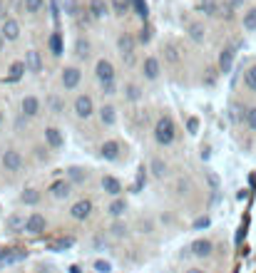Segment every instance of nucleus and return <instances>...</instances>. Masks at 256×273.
<instances>
[{
    "instance_id": "obj_39",
    "label": "nucleus",
    "mask_w": 256,
    "mask_h": 273,
    "mask_svg": "<svg viewBox=\"0 0 256 273\" xmlns=\"http://www.w3.org/2000/svg\"><path fill=\"white\" fill-rule=\"evenodd\" d=\"M149 40H152V30H149V28H147V25H144V28H142V30H139V35H137V42H139V45H147V42H149Z\"/></svg>"
},
{
    "instance_id": "obj_42",
    "label": "nucleus",
    "mask_w": 256,
    "mask_h": 273,
    "mask_svg": "<svg viewBox=\"0 0 256 273\" xmlns=\"http://www.w3.org/2000/svg\"><path fill=\"white\" fill-rule=\"evenodd\" d=\"M219 18H224V20H234V8L232 5H221V13H219Z\"/></svg>"
},
{
    "instance_id": "obj_46",
    "label": "nucleus",
    "mask_w": 256,
    "mask_h": 273,
    "mask_svg": "<svg viewBox=\"0 0 256 273\" xmlns=\"http://www.w3.org/2000/svg\"><path fill=\"white\" fill-rule=\"evenodd\" d=\"M8 20V5H5V0H0V22H5Z\"/></svg>"
},
{
    "instance_id": "obj_19",
    "label": "nucleus",
    "mask_w": 256,
    "mask_h": 273,
    "mask_svg": "<svg viewBox=\"0 0 256 273\" xmlns=\"http://www.w3.org/2000/svg\"><path fill=\"white\" fill-rule=\"evenodd\" d=\"M162 55H164V62H169V65H179L182 58H184L177 42H164L162 45Z\"/></svg>"
},
{
    "instance_id": "obj_13",
    "label": "nucleus",
    "mask_w": 256,
    "mask_h": 273,
    "mask_svg": "<svg viewBox=\"0 0 256 273\" xmlns=\"http://www.w3.org/2000/svg\"><path fill=\"white\" fill-rule=\"evenodd\" d=\"M0 35L5 38V42H18L20 35H22V28H20V22L15 18H8L0 28Z\"/></svg>"
},
{
    "instance_id": "obj_22",
    "label": "nucleus",
    "mask_w": 256,
    "mask_h": 273,
    "mask_svg": "<svg viewBox=\"0 0 256 273\" xmlns=\"http://www.w3.org/2000/svg\"><path fill=\"white\" fill-rule=\"evenodd\" d=\"M187 35H189V40H194L197 45H201V42L207 40V28H204V22H199V20L187 22Z\"/></svg>"
},
{
    "instance_id": "obj_33",
    "label": "nucleus",
    "mask_w": 256,
    "mask_h": 273,
    "mask_svg": "<svg viewBox=\"0 0 256 273\" xmlns=\"http://www.w3.org/2000/svg\"><path fill=\"white\" fill-rule=\"evenodd\" d=\"M127 234H130V226H127L122 219H117V221L110 226V236H112V238H127Z\"/></svg>"
},
{
    "instance_id": "obj_28",
    "label": "nucleus",
    "mask_w": 256,
    "mask_h": 273,
    "mask_svg": "<svg viewBox=\"0 0 256 273\" xmlns=\"http://www.w3.org/2000/svg\"><path fill=\"white\" fill-rule=\"evenodd\" d=\"M122 95H124L127 102H139V99H142V87H139L137 82H124Z\"/></svg>"
},
{
    "instance_id": "obj_49",
    "label": "nucleus",
    "mask_w": 256,
    "mask_h": 273,
    "mask_svg": "<svg viewBox=\"0 0 256 273\" xmlns=\"http://www.w3.org/2000/svg\"><path fill=\"white\" fill-rule=\"evenodd\" d=\"M184 273H207V271H204V268H199V266H194V268H187Z\"/></svg>"
},
{
    "instance_id": "obj_1",
    "label": "nucleus",
    "mask_w": 256,
    "mask_h": 273,
    "mask_svg": "<svg viewBox=\"0 0 256 273\" xmlns=\"http://www.w3.org/2000/svg\"><path fill=\"white\" fill-rule=\"evenodd\" d=\"M174 139H177V124H174V119L169 117V115L159 117L157 124H155V142H157L159 147H172Z\"/></svg>"
},
{
    "instance_id": "obj_15",
    "label": "nucleus",
    "mask_w": 256,
    "mask_h": 273,
    "mask_svg": "<svg viewBox=\"0 0 256 273\" xmlns=\"http://www.w3.org/2000/svg\"><path fill=\"white\" fill-rule=\"evenodd\" d=\"M45 144L53 149V152H58L65 147V134H62V129L60 127H45Z\"/></svg>"
},
{
    "instance_id": "obj_20",
    "label": "nucleus",
    "mask_w": 256,
    "mask_h": 273,
    "mask_svg": "<svg viewBox=\"0 0 256 273\" xmlns=\"http://www.w3.org/2000/svg\"><path fill=\"white\" fill-rule=\"evenodd\" d=\"M127 209H130V204H127V199H122V196H117V199H112V201L107 204V214L112 216L115 221H117V219H124V214H127Z\"/></svg>"
},
{
    "instance_id": "obj_4",
    "label": "nucleus",
    "mask_w": 256,
    "mask_h": 273,
    "mask_svg": "<svg viewBox=\"0 0 256 273\" xmlns=\"http://www.w3.org/2000/svg\"><path fill=\"white\" fill-rule=\"evenodd\" d=\"M0 167H3V172H8V174H20L22 167H25V159H22V154H20L15 147H5V149L0 152Z\"/></svg>"
},
{
    "instance_id": "obj_17",
    "label": "nucleus",
    "mask_w": 256,
    "mask_h": 273,
    "mask_svg": "<svg viewBox=\"0 0 256 273\" xmlns=\"http://www.w3.org/2000/svg\"><path fill=\"white\" fill-rule=\"evenodd\" d=\"M99 184H102V192H105L107 196H112V199L122 196V192H124V189H122V181H119L117 176H112V174H105Z\"/></svg>"
},
{
    "instance_id": "obj_7",
    "label": "nucleus",
    "mask_w": 256,
    "mask_h": 273,
    "mask_svg": "<svg viewBox=\"0 0 256 273\" xmlns=\"http://www.w3.org/2000/svg\"><path fill=\"white\" fill-rule=\"evenodd\" d=\"M139 70H142V77L147 82H157L159 75H162V60L157 55H147L139 62Z\"/></svg>"
},
{
    "instance_id": "obj_6",
    "label": "nucleus",
    "mask_w": 256,
    "mask_h": 273,
    "mask_svg": "<svg viewBox=\"0 0 256 273\" xmlns=\"http://www.w3.org/2000/svg\"><path fill=\"white\" fill-rule=\"evenodd\" d=\"M95 79H97L99 85L117 82V70H115V65L107 58H99L97 62H95Z\"/></svg>"
},
{
    "instance_id": "obj_5",
    "label": "nucleus",
    "mask_w": 256,
    "mask_h": 273,
    "mask_svg": "<svg viewBox=\"0 0 256 273\" xmlns=\"http://www.w3.org/2000/svg\"><path fill=\"white\" fill-rule=\"evenodd\" d=\"M80 82H82V70H80L78 65H65L62 72H60V85H62V90H65V92H75L80 87Z\"/></svg>"
},
{
    "instance_id": "obj_12",
    "label": "nucleus",
    "mask_w": 256,
    "mask_h": 273,
    "mask_svg": "<svg viewBox=\"0 0 256 273\" xmlns=\"http://www.w3.org/2000/svg\"><path fill=\"white\" fill-rule=\"evenodd\" d=\"M97 117H99V124L102 127H115L117 124V107L112 102H105L102 107H97Z\"/></svg>"
},
{
    "instance_id": "obj_36",
    "label": "nucleus",
    "mask_w": 256,
    "mask_h": 273,
    "mask_svg": "<svg viewBox=\"0 0 256 273\" xmlns=\"http://www.w3.org/2000/svg\"><path fill=\"white\" fill-rule=\"evenodd\" d=\"M67 179L72 181V184H80V181H85L87 179V172H82L78 167H72V169H67Z\"/></svg>"
},
{
    "instance_id": "obj_27",
    "label": "nucleus",
    "mask_w": 256,
    "mask_h": 273,
    "mask_svg": "<svg viewBox=\"0 0 256 273\" xmlns=\"http://www.w3.org/2000/svg\"><path fill=\"white\" fill-rule=\"evenodd\" d=\"M75 55H78V60H90V55H92V42L87 38H78L75 40Z\"/></svg>"
},
{
    "instance_id": "obj_14",
    "label": "nucleus",
    "mask_w": 256,
    "mask_h": 273,
    "mask_svg": "<svg viewBox=\"0 0 256 273\" xmlns=\"http://www.w3.org/2000/svg\"><path fill=\"white\" fill-rule=\"evenodd\" d=\"M99 156L107 159V161H117L119 156H122V144H119L117 139H107V142H102V144H99Z\"/></svg>"
},
{
    "instance_id": "obj_26",
    "label": "nucleus",
    "mask_w": 256,
    "mask_h": 273,
    "mask_svg": "<svg viewBox=\"0 0 256 273\" xmlns=\"http://www.w3.org/2000/svg\"><path fill=\"white\" fill-rule=\"evenodd\" d=\"M199 10H201L207 18H219L221 5H219V0H199Z\"/></svg>"
},
{
    "instance_id": "obj_21",
    "label": "nucleus",
    "mask_w": 256,
    "mask_h": 273,
    "mask_svg": "<svg viewBox=\"0 0 256 273\" xmlns=\"http://www.w3.org/2000/svg\"><path fill=\"white\" fill-rule=\"evenodd\" d=\"M25 67H28L30 75H40L42 72V55L38 50H28L25 52Z\"/></svg>"
},
{
    "instance_id": "obj_51",
    "label": "nucleus",
    "mask_w": 256,
    "mask_h": 273,
    "mask_svg": "<svg viewBox=\"0 0 256 273\" xmlns=\"http://www.w3.org/2000/svg\"><path fill=\"white\" fill-rule=\"evenodd\" d=\"M0 124H3V110H0Z\"/></svg>"
},
{
    "instance_id": "obj_16",
    "label": "nucleus",
    "mask_w": 256,
    "mask_h": 273,
    "mask_svg": "<svg viewBox=\"0 0 256 273\" xmlns=\"http://www.w3.org/2000/svg\"><path fill=\"white\" fill-rule=\"evenodd\" d=\"M25 221H28L25 214L13 211V214L5 219V231H8V234H25Z\"/></svg>"
},
{
    "instance_id": "obj_32",
    "label": "nucleus",
    "mask_w": 256,
    "mask_h": 273,
    "mask_svg": "<svg viewBox=\"0 0 256 273\" xmlns=\"http://www.w3.org/2000/svg\"><path fill=\"white\" fill-rule=\"evenodd\" d=\"M241 122H244V127H246L249 132H256V104H254V107H246V110H244Z\"/></svg>"
},
{
    "instance_id": "obj_3",
    "label": "nucleus",
    "mask_w": 256,
    "mask_h": 273,
    "mask_svg": "<svg viewBox=\"0 0 256 273\" xmlns=\"http://www.w3.org/2000/svg\"><path fill=\"white\" fill-rule=\"evenodd\" d=\"M72 115L82 122H87V119H92L97 115V107H95V99L92 95H87V92H80L78 97L72 99Z\"/></svg>"
},
{
    "instance_id": "obj_43",
    "label": "nucleus",
    "mask_w": 256,
    "mask_h": 273,
    "mask_svg": "<svg viewBox=\"0 0 256 273\" xmlns=\"http://www.w3.org/2000/svg\"><path fill=\"white\" fill-rule=\"evenodd\" d=\"M197 129H199V119L189 117L187 119V132H189V134H197Z\"/></svg>"
},
{
    "instance_id": "obj_31",
    "label": "nucleus",
    "mask_w": 256,
    "mask_h": 273,
    "mask_svg": "<svg viewBox=\"0 0 256 273\" xmlns=\"http://www.w3.org/2000/svg\"><path fill=\"white\" fill-rule=\"evenodd\" d=\"M40 199H42V194H40L38 189H25V192L20 194V204H25V206H35V204H40Z\"/></svg>"
},
{
    "instance_id": "obj_48",
    "label": "nucleus",
    "mask_w": 256,
    "mask_h": 273,
    "mask_svg": "<svg viewBox=\"0 0 256 273\" xmlns=\"http://www.w3.org/2000/svg\"><path fill=\"white\" fill-rule=\"evenodd\" d=\"M209 184H212V189H217V186H219V179H217V174H212V172H209Z\"/></svg>"
},
{
    "instance_id": "obj_34",
    "label": "nucleus",
    "mask_w": 256,
    "mask_h": 273,
    "mask_svg": "<svg viewBox=\"0 0 256 273\" xmlns=\"http://www.w3.org/2000/svg\"><path fill=\"white\" fill-rule=\"evenodd\" d=\"M42 5H45V0H22V10L28 13V15H35L42 10Z\"/></svg>"
},
{
    "instance_id": "obj_10",
    "label": "nucleus",
    "mask_w": 256,
    "mask_h": 273,
    "mask_svg": "<svg viewBox=\"0 0 256 273\" xmlns=\"http://www.w3.org/2000/svg\"><path fill=\"white\" fill-rule=\"evenodd\" d=\"M45 229H47V219H45V214L30 211V214H28V221H25V234L40 236V234H45Z\"/></svg>"
},
{
    "instance_id": "obj_37",
    "label": "nucleus",
    "mask_w": 256,
    "mask_h": 273,
    "mask_svg": "<svg viewBox=\"0 0 256 273\" xmlns=\"http://www.w3.org/2000/svg\"><path fill=\"white\" fill-rule=\"evenodd\" d=\"M47 107H50L55 115H62V99H60L58 95H50V97H47Z\"/></svg>"
},
{
    "instance_id": "obj_35",
    "label": "nucleus",
    "mask_w": 256,
    "mask_h": 273,
    "mask_svg": "<svg viewBox=\"0 0 256 273\" xmlns=\"http://www.w3.org/2000/svg\"><path fill=\"white\" fill-rule=\"evenodd\" d=\"M28 72V67H25V60H15L13 65H10V79H20L22 75Z\"/></svg>"
},
{
    "instance_id": "obj_23",
    "label": "nucleus",
    "mask_w": 256,
    "mask_h": 273,
    "mask_svg": "<svg viewBox=\"0 0 256 273\" xmlns=\"http://www.w3.org/2000/svg\"><path fill=\"white\" fill-rule=\"evenodd\" d=\"M87 13H90L92 20H102L110 13V5H107V0H90L87 3Z\"/></svg>"
},
{
    "instance_id": "obj_18",
    "label": "nucleus",
    "mask_w": 256,
    "mask_h": 273,
    "mask_svg": "<svg viewBox=\"0 0 256 273\" xmlns=\"http://www.w3.org/2000/svg\"><path fill=\"white\" fill-rule=\"evenodd\" d=\"M189 251H192V256H197V258H209V256L214 254V243H212L209 238H197V241L189 246Z\"/></svg>"
},
{
    "instance_id": "obj_30",
    "label": "nucleus",
    "mask_w": 256,
    "mask_h": 273,
    "mask_svg": "<svg viewBox=\"0 0 256 273\" xmlns=\"http://www.w3.org/2000/svg\"><path fill=\"white\" fill-rule=\"evenodd\" d=\"M241 79H244V87L256 95V65H249V67L244 70V77Z\"/></svg>"
},
{
    "instance_id": "obj_44",
    "label": "nucleus",
    "mask_w": 256,
    "mask_h": 273,
    "mask_svg": "<svg viewBox=\"0 0 256 273\" xmlns=\"http://www.w3.org/2000/svg\"><path fill=\"white\" fill-rule=\"evenodd\" d=\"M92 268H95L97 273H110V263H107V261H95Z\"/></svg>"
},
{
    "instance_id": "obj_41",
    "label": "nucleus",
    "mask_w": 256,
    "mask_h": 273,
    "mask_svg": "<svg viewBox=\"0 0 256 273\" xmlns=\"http://www.w3.org/2000/svg\"><path fill=\"white\" fill-rule=\"evenodd\" d=\"M112 8H115V15H124L127 13V0H112Z\"/></svg>"
},
{
    "instance_id": "obj_40",
    "label": "nucleus",
    "mask_w": 256,
    "mask_h": 273,
    "mask_svg": "<svg viewBox=\"0 0 256 273\" xmlns=\"http://www.w3.org/2000/svg\"><path fill=\"white\" fill-rule=\"evenodd\" d=\"M189 189H192V181H189V179H179L177 181V194H189Z\"/></svg>"
},
{
    "instance_id": "obj_11",
    "label": "nucleus",
    "mask_w": 256,
    "mask_h": 273,
    "mask_svg": "<svg viewBox=\"0 0 256 273\" xmlns=\"http://www.w3.org/2000/svg\"><path fill=\"white\" fill-rule=\"evenodd\" d=\"M95 211V204L90 201V199H80L75 201L72 206H70V219H75V221H87L90 216Z\"/></svg>"
},
{
    "instance_id": "obj_2",
    "label": "nucleus",
    "mask_w": 256,
    "mask_h": 273,
    "mask_svg": "<svg viewBox=\"0 0 256 273\" xmlns=\"http://www.w3.org/2000/svg\"><path fill=\"white\" fill-rule=\"evenodd\" d=\"M137 38L132 35V33H122L117 38V52L119 58H122V62H124V67H135L137 65Z\"/></svg>"
},
{
    "instance_id": "obj_38",
    "label": "nucleus",
    "mask_w": 256,
    "mask_h": 273,
    "mask_svg": "<svg viewBox=\"0 0 256 273\" xmlns=\"http://www.w3.org/2000/svg\"><path fill=\"white\" fill-rule=\"evenodd\" d=\"M102 87V97H115L117 95V82H110V85H99Z\"/></svg>"
},
{
    "instance_id": "obj_25",
    "label": "nucleus",
    "mask_w": 256,
    "mask_h": 273,
    "mask_svg": "<svg viewBox=\"0 0 256 273\" xmlns=\"http://www.w3.org/2000/svg\"><path fill=\"white\" fill-rule=\"evenodd\" d=\"M234 55H237L234 47H224V50H221V55H219V70H221V72H229V70H232Z\"/></svg>"
},
{
    "instance_id": "obj_8",
    "label": "nucleus",
    "mask_w": 256,
    "mask_h": 273,
    "mask_svg": "<svg viewBox=\"0 0 256 273\" xmlns=\"http://www.w3.org/2000/svg\"><path fill=\"white\" fill-rule=\"evenodd\" d=\"M75 192V184L70 181V179H58V181H53L50 184V189H47V194L53 196L55 201H67L70 196Z\"/></svg>"
},
{
    "instance_id": "obj_29",
    "label": "nucleus",
    "mask_w": 256,
    "mask_h": 273,
    "mask_svg": "<svg viewBox=\"0 0 256 273\" xmlns=\"http://www.w3.org/2000/svg\"><path fill=\"white\" fill-rule=\"evenodd\" d=\"M241 28H244L246 33H256V5L249 8V10L241 15Z\"/></svg>"
},
{
    "instance_id": "obj_9",
    "label": "nucleus",
    "mask_w": 256,
    "mask_h": 273,
    "mask_svg": "<svg viewBox=\"0 0 256 273\" xmlns=\"http://www.w3.org/2000/svg\"><path fill=\"white\" fill-rule=\"evenodd\" d=\"M40 112H42V102H40V97H35V95H25V97L20 99V115H22L25 119L40 117Z\"/></svg>"
},
{
    "instance_id": "obj_24",
    "label": "nucleus",
    "mask_w": 256,
    "mask_h": 273,
    "mask_svg": "<svg viewBox=\"0 0 256 273\" xmlns=\"http://www.w3.org/2000/svg\"><path fill=\"white\" fill-rule=\"evenodd\" d=\"M149 172H152L155 179H164V176L169 174V164H167L162 156H155V159L149 161Z\"/></svg>"
},
{
    "instance_id": "obj_45",
    "label": "nucleus",
    "mask_w": 256,
    "mask_h": 273,
    "mask_svg": "<svg viewBox=\"0 0 256 273\" xmlns=\"http://www.w3.org/2000/svg\"><path fill=\"white\" fill-rule=\"evenodd\" d=\"M47 149H50V147H47V144H45V147H35V149H33V152H35V156H38L40 161H42V159H47Z\"/></svg>"
},
{
    "instance_id": "obj_50",
    "label": "nucleus",
    "mask_w": 256,
    "mask_h": 273,
    "mask_svg": "<svg viewBox=\"0 0 256 273\" xmlns=\"http://www.w3.org/2000/svg\"><path fill=\"white\" fill-rule=\"evenodd\" d=\"M3 47H5V38L0 35V52H3Z\"/></svg>"
},
{
    "instance_id": "obj_47",
    "label": "nucleus",
    "mask_w": 256,
    "mask_h": 273,
    "mask_svg": "<svg viewBox=\"0 0 256 273\" xmlns=\"http://www.w3.org/2000/svg\"><path fill=\"white\" fill-rule=\"evenodd\" d=\"M224 3H226V5H232V8H234V10H237V8H241V5H244V0H224Z\"/></svg>"
}]
</instances>
